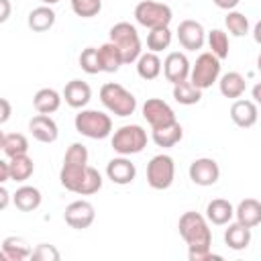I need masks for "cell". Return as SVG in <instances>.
<instances>
[{
	"label": "cell",
	"instance_id": "d6a6232c",
	"mask_svg": "<svg viewBox=\"0 0 261 261\" xmlns=\"http://www.w3.org/2000/svg\"><path fill=\"white\" fill-rule=\"evenodd\" d=\"M171 31L169 27H159V29H151L147 35V49L153 53H161L163 49H167L171 45Z\"/></svg>",
	"mask_w": 261,
	"mask_h": 261
},
{
	"label": "cell",
	"instance_id": "9c48e42d",
	"mask_svg": "<svg viewBox=\"0 0 261 261\" xmlns=\"http://www.w3.org/2000/svg\"><path fill=\"white\" fill-rule=\"evenodd\" d=\"M175 179V163L169 155L159 153L147 163V184L153 190H167Z\"/></svg>",
	"mask_w": 261,
	"mask_h": 261
},
{
	"label": "cell",
	"instance_id": "f546056e",
	"mask_svg": "<svg viewBox=\"0 0 261 261\" xmlns=\"http://www.w3.org/2000/svg\"><path fill=\"white\" fill-rule=\"evenodd\" d=\"M98 49H100L102 71H106V73H116V71L120 69V65H124L122 53H120V49H118V47H116L112 41H108V43L100 45Z\"/></svg>",
	"mask_w": 261,
	"mask_h": 261
},
{
	"label": "cell",
	"instance_id": "f35d334b",
	"mask_svg": "<svg viewBox=\"0 0 261 261\" xmlns=\"http://www.w3.org/2000/svg\"><path fill=\"white\" fill-rule=\"evenodd\" d=\"M31 259H35V261H59L61 255H59V251L55 249V245L41 243V245H37V247L33 249Z\"/></svg>",
	"mask_w": 261,
	"mask_h": 261
},
{
	"label": "cell",
	"instance_id": "5bb4252c",
	"mask_svg": "<svg viewBox=\"0 0 261 261\" xmlns=\"http://www.w3.org/2000/svg\"><path fill=\"white\" fill-rule=\"evenodd\" d=\"M190 71H192V63L186 57V53L179 51H171L167 53V57L163 59V75L169 84H179L190 80Z\"/></svg>",
	"mask_w": 261,
	"mask_h": 261
},
{
	"label": "cell",
	"instance_id": "30bf717a",
	"mask_svg": "<svg viewBox=\"0 0 261 261\" xmlns=\"http://www.w3.org/2000/svg\"><path fill=\"white\" fill-rule=\"evenodd\" d=\"M141 110H143V118L149 122L151 128H161L177 122L173 108L161 98H147Z\"/></svg>",
	"mask_w": 261,
	"mask_h": 261
},
{
	"label": "cell",
	"instance_id": "ba28073f",
	"mask_svg": "<svg viewBox=\"0 0 261 261\" xmlns=\"http://www.w3.org/2000/svg\"><path fill=\"white\" fill-rule=\"evenodd\" d=\"M218 80H220V59L212 51L200 53L196 57V61L192 63L190 82L194 86H198L200 90H208Z\"/></svg>",
	"mask_w": 261,
	"mask_h": 261
},
{
	"label": "cell",
	"instance_id": "7a4b0ae2",
	"mask_svg": "<svg viewBox=\"0 0 261 261\" xmlns=\"http://www.w3.org/2000/svg\"><path fill=\"white\" fill-rule=\"evenodd\" d=\"M88 149L86 145L82 143H71L65 151V157H63V165H61V171H59V181L65 190L73 192V194H80V188L86 179V173H88Z\"/></svg>",
	"mask_w": 261,
	"mask_h": 261
},
{
	"label": "cell",
	"instance_id": "7bdbcfd3",
	"mask_svg": "<svg viewBox=\"0 0 261 261\" xmlns=\"http://www.w3.org/2000/svg\"><path fill=\"white\" fill-rule=\"evenodd\" d=\"M8 202H10V194H8L6 186H2V188H0V208H2V210H6Z\"/></svg>",
	"mask_w": 261,
	"mask_h": 261
},
{
	"label": "cell",
	"instance_id": "74e56055",
	"mask_svg": "<svg viewBox=\"0 0 261 261\" xmlns=\"http://www.w3.org/2000/svg\"><path fill=\"white\" fill-rule=\"evenodd\" d=\"M102 175H100V171L96 169V167H88V173H86V179H84V184H82V188H80V196H92V194H96V192H100L102 190Z\"/></svg>",
	"mask_w": 261,
	"mask_h": 261
},
{
	"label": "cell",
	"instance_id": "44dd1931",
	"mask_svg": "<svg viewBox=\"0 0 261 261\" xmlns=\"http://www.w3.org/2000/svg\"><path fill=\"white\" fill-rule=\"evenodd\" d=\"M234 218H237L241 224L249 226V228L261 224V202L255 200V198H245V200H241L239 206L234 208Z\"/></svg>",
	"mask_w": 261,
	"mask_h": 261
},
{
	"label": "cell",
	"instance_id": "60d3db41",
	"mask_svg": "<svg viewBox=\"0 0 261 261\" xmlns=\"http://www.w3.org/2000/svg\"><path fill=\"white\" fill-rule=\"evenodd\" d=\"M10 179V167H8V159H2L0 161V181L6 184Z\"/></svg>",
	"mask_w": 261,
	"mask_h": 261
},
{
	"label": "cell",
	"instance_id": "277c9868",
	"mask_svg": "<svg viewBox=\"0 0 261 261\" xmlns=\"http://www.w3.org/2000/svg\"><path fill=\"white\" fill-rule=\"evenodd\" d=\"M73 124H75V130L88 139L100 141V139H106L112 135V118H110V114H106L102 110L82 108L75 114Z\"/></svg>",
	"mask_w": 261,
	"mask_h": 261
},
{
	"label": "cell",
	"instance_id": "e575fe53",
	"mask_svg": "<svg viewBox=\"0 0 261 261\" xmlns=\"http://www.w3.org/2000/svg\"><path fill=\"white\" fill-rule=\"evenodd\" d=\"M224 24L232 37H245L249 33V18L239 10H228L224 16Z\"/></svg>",
	"mask_w": 261,
	"mask_h": 261
},
{
	"label": "cell",
	"instance_id": "484cf974",
	"mask_svg": "<svg viewBox=\"0 0 261 261\" xmlns=\"http://www.w3.org/2000/svg\"><path fill=\"white\" fill-rule=\"evenodd\" d=\"M218 88H220V94H222L224 98H232V100H237V98H241V96L245 94V90H247V82H245V77H243L239 71H228V73L220 75V80H218Z\"/></svg>",
	"mask_w": 261,
	"mask_h": 261
},
{
	"label": "cell",
	"instance_id": "7402d4cb",
	"mask_svg": "<svg viewBox=\"0 0 261 261\" xmlns=\"http://www.w3.org/2000/svg\"><path fill=\"white\" fill-rule=\"evenodd\" d=\"M31 253H33V249L20 237H6L0 247V257L6 261H22V259H29Z\"/></svg>",
	"mask_w": 261,
	"mask_h": 261
},
{
	"label": "cell",
	"instance_id": "836d02e7",
	"mask_svg": "<svg viewBox=\"0 0 261 261\" xmlns=\"http://www.w3.org/2000/svg\"><path fill=\"white\" fill-rule=\"evenodd\" d=\"M206 41H208L210 51H212L220 61L228 57V51H230V47H228V35H226L222 29H212V31L208 33Z\"/></svg>",
	"mask_w": 261,
	"mask_h": 261
},
{
	"label": "cell",
	"instance_id": "9a60e30c",
	"mask_svg": "<svg viewBox=\"0 0 261 261\" xmlns=\"http://www.w3.org/2000/svg\"><path fill=\"white\" fill-rule=\"evenodd\" d=\"M106 175L116 186H128L137 177V167L126 155H118L106 163Z\"/></svg>",
	"mask_w": 261,
	"mask_h": 261
},
{
	"label": "cell",
	"instance_id": "bcb514c9",
	"mask_svg": "<svg viewBox=\"0 0 261 261\" xmlns=\"http://www.w3.org/2000/svg\"><path fill=\"white\" fill-rule=\"evenodd\" d=\"M253 39H255V43H257V45H261V20L253 27Z\"/></svg>",
	"mask_w": 261,
	"mask_h": 261
},
{
	"label": "cell",
	"instance_id": "f1b7e54d",
	"mask_svg": "<svg viewBox=\"0 0 261 261\" xmlns=\"http://www.w3.org/2000/svg\"><path fill=\"white\" fill-rule=\"evenodd\" d=\"M0 145H2V153L6 155V159L29 153V141L22 133H4Z\"/></svg>",
	"mask_w": 261,
	"mask_h": 261
},
{
	"label": "cell",
	"instance_id": "b9f144b4",
	"mask_svg": "<svg viewBox=\"0 0 261 261\" xmlns=\"http://www.w3.org/2000/svg\"><path fill=\"white\" fill-rule=\"evenodd\" d=\"M0 104H2V116H0V124H4V122H8V118H10V102H8L6 98H2V100H0Z\"/></svg>",
	"mask_w": 261,
	"mask_h": 261
},
{
	"label": "cell",
	"instance_id": "6da1fadb",
	"mask_svg": "<svg viewBox=\"0 0 261 261\" xmlns=\"http://www.w3.org/2000/svg\"><path fill=\"white\" fill-rule=\"evenodd\" d=\"M179 237L188 245V259L190 261H210V259H222L220 255L212 253V230L208 226V218L200 212L188 210L177 220Z\"/></svg>",
	"mask_w": 261,
	"mask_h": 261
},
{
	"label": "cell",
	"instance_id": "f6af8a7d",
	"mask_svg": "<svg viewBox=\"0 0 261 261\" xmlns=\"http://www.w3.org/2000/svg\"><path fill=\"white\" fill-rule=\"evenodd\" d=\"M251 96H253V102L261 106V82H257V84L253 86V90H251Z\"/></svg>",
	"mask_w": 261,
	"mask_h": 261
},
{
	"label": "cell",
	"instance_id": "5b68a950",
	"mask_svg": "<svg viewBox=\"0 0 261 261\" xmlns=\"http://www.w3.org/2000/svg\"><path fill=\"white\" fill-rule=\"evenodd\" d=\"M108 35H110V41L120 49L124 63H135L141 57V53H143V49H141V37L137 33V27L135 24H130L126 20H120V22H116L110 29Z\"/></svg>",
	"mask_w": 261,
	"mask_h": 261
},
{
	"label": "cell",
	"instance_id": "d4e9b609",
	"mask_svg": "<svg viewBox=\"0 0 261 261\" xmlns=\"http://www.w3.org/2000/svg\"><path fill=\"white\" fill-rule=\"evenodd\" d=\"M55 18H57L55 16V10L51 6H47V4H43V6H37V8H33L29 12L27 24L35 33H45V31H49L55 24Z\"/></svg>",
	"mask_w": 261,
	"mask_h": 261
},
{
	"label": "cell",
	"instance_id": "d590c367",
	"mask_svg": "<svg viewBox=\"0 0 261 261\" xmlns=\"http://www.w3.org/2000/svg\"><path fill=\"white\" fill-rule=\"evenodd\" d=\"M80 67L94 75V73H100L102 71V61H100V49L98 47H86L82 53H80Z\"/></svg>",
	"mask_w": 261,
	"mask_h": 261
},
{
	"label": "cell",
	"instance_id": "4dcf8cb0",
	"mask_svg": "<svg viewBox=\"0 0 261 261\" xmlns=\"http://www.w3.org/2000/svg\"><path fill=\"white\" fill-rule=\"evenodd\" d=\"M171 94H173V100L181 106H192V104H198L202 100V90L198 86H194L190 80L175 84Z\"/></svg>",
	"mask_w": 261,
	"mask_h": 261
},
{
	"label": "cell",
	"instance_id": "d6986e66",
	"mask_svg": "<svg viewBox=\"0 0 261 261\" xmlns=\"http://www.w3.org/2000/svg\"><path fill=\"white\" fill-rule=\"evenodd\" d=\"M206 218L216 226H224L234 218V206L224 198H214L206 204Z\"/></svg>",
	"mask_w": 261,
	"mask_h": 261
},
{
	"label": "cell",
	"instance_id": "603a6c76",
	"mask_svg": "<svg viewBox=\"0 0 261 261\" xmlns=\"http://www.w3.org/2000/svg\"><path fill=\"white\" fill-rule=\"evenodd\" d=\"M12 202L20 212H33L41 206L43 196H41V190L35 186H20L12 196Z\"/></svg>",
	"mask_w": 261,
	"mask_h": 261
},
{
	"label": "cell",
	"instance_id": "83f0119b",
	"mask_svg": "<svg viewBox=\"0 0 261 261\" xmlns=\"http://www.w3.org/2000/svg\"><path fill=\"white\" fill-rule=\"evenodd\" d=\"M161 71H163V61L159 59L157 53H153V51L141 53V57L137 59V73H139V77L149 82V80L159 77Z\"/></svg>",
	"mask_w": 261,
	"mask_h": 261
},
{
	"label": "cell",
	"instance_id": "2e32d148",
	"mask_svg": "<svg viewBox=\"0 0 261 261\" xmlns=\"http://www.w3.org/2000/svg\"><path fill=\"white\" fill-rule=\"evenodd\" d=\"M29 130L39 143H55L59 137L57 122L51 118V114H35L29 120Z\"/></svg>",
	"mask_w": 261,
	"mask_h": 261
},
{
	"label": "cell",
	"instance_id": "1f68e13d",
	"mask_svg": "<svg viewBox=\"0 0 261 261\" xmlns=\"http://www.w3.org/2000/svg\"><path fill=\"white\" fill-rule=\"evenodd\" d=\"M8 167H10V179L12 181H20V184L27 181L35 171V163L29 157V153L8 159Z\"/></svg>",
	"mask_w": 261,
	"mask_h": 261
},
{
	"label": "cell",
	"instance_id": "4fadbf2b",
	"mask_svg": "<svg viewBox=\"0 0 261 261\" xmlns=\"http://www.w3.org/2000/svg\"><path fill=\"white\" fill-rule=\"evenodd\" d=\"M177 41L186 51H198L206 43V31L198 20L186 18L177 24Z\"/></svg>",
	"mask_w": 261,
	"mask_h": 261
},
{
	"label": "cell",
	"instance_id": "7c38bea8",
	"mask_svg": "<svg viewBox=\"0 0 261 261\" xmlns=\"http://www.w3.org/2000/svg\"><path fill=\"white\" fill-rule=\"evenodd\" d=\"M190 179L196 184V186H202V188H208V186H214L220 177V167L218 163L212 159V157H198L190 163Z\"/></svg>",
	"mask_w": 261,
	"mask_h": 261
},
{
	"label": "cell",
	"instance_id": "4316f807",
	"mask_svg": "<svg viewBox=\"0 0 261 261\" xmlns=\"http://www.w3.org/2000/svg\"><path fill=\"white\" fill-rule=\"evenodd\" d=\"M151 139L157 147H173L177 145L181 139H184V128L179 122H173V124H167V126H161V128H151Z\"/></svg>",
	"mask_w": 261,
	"mask_h": 261
},
{
	"label": "cell",
	"instance_id": "ee69618b",
	"mask_svg": "<svg viewBox=\"0 0 261 261\" xmlns=\"http://www.w3.org/2000/svg\"><path fill=\"white\" fill-rule=\"evenodd\" d=\"M2 4V14H0V22H6L10 16V0H0Z\"/></svg>",
	"mask_w": 261,
	"mask_h": 261
},
{
	"label": "cell",
	"instance_id": "e0dca14e",
	"mask_svg": "<svg viewBox=\"0 0 261 261\" xmlns=\"http://www.w3.org/2000/svg\"><path fill=\"white\" fill-rule=\"evenodd\" d=\"M63 100H65L67 106H71L75 110H82L92 100V88L82 80H71L63 88Z\"/></svg>",
	"mask_w": 261,
	"mask_h": 261
},
{
	"label": "cell",
	"instance_id": "ac0fdd59",
	"mask_svg": "<svg viewBox=\"0 0 261 261\" xmlns=\"http://www.w3.org/2000/svg\"><path fill=\"white\" fill-rule=\"evenodd\" d=\"M259 118V110L257 104L253 100H234L230 106V120L241 126V128H251L255 126Z\"/></svg>",
	"mask_w": 261,
	"mask_h": 261
},
{
	"label": "cell",
	"instance_id": "3957f363",
	"mask_svg": "<svg viewBox=\"0 0 261 261\" xmlns=\"http://www.w3.org/2000/svg\"><path fill=\"white\" fill-rule=\"evenodd\" d=\"M100 102L104 104V108L108 112H112L114 116H130L137 110V98L133 92H128L124 86L116 84V82H106L100 88Z\"/></svg>",
	"mask_w": 261,
	"mask_h": 261
},
{
	"label": "cell",
	"instance_id": "8d00e7d4",
	"mask_svg": "<svg viewBox=\"0 0 261 261\" xmlns=\"http://www.w3.org/2000/svg\"><path fill=\"white\" fill-rule=\"evenodd\" d=\"M71 10L80 18H92L98 16L102 10V0H69Z\"/></svg>",
	"mask_w": 261,
	"mask_h": 261
},
{
	"label": "cell",
	"instance_id": "cb8c5ba5",
	"mask_svg": "<svg viewBox=\"0 0 261 261\" xmlns=\"http://www.w3.org/2000/svg\"><path fill=\"white\" fill-rule=\"evenodd\" d=\"M224 243L232 251H243L251 245V228L237 222H228V228L224 230Z\"/></svg>",
	"mask_w": 261,
	"mask_h": 261
},
{
	"label": "cell",
	"instance_id": "ab89813d",
	"mask_svg": "<svg viewBox=\"0 0 261 261\" xmlns=\"http://www.w3.org/2000/svg\"><path fill=\"white\" fill-rule=\"evenodd\" d=\"M212 2H214L218 8H222V10H226V12H228V10H234V8L239 6V2H241V0H212Z\"/></svg>",
	"mask_w": 261,
	"mask_h": 261
},
{
	"label": "cell",
	"instance_id": "8fae6325",
	"mask_svg": "<svg viewBox=\"0 0 261 261\" xmlns=\"http://www.w3.org/2000/svg\"><path fill=\"white\" fill-rule=\"evenodd\" d=\"M63 220H65V224H69L75 230L90 228L96 220V208L88 200H75V202L67 204L65 212H63Z\"/></svg>",
	"mask_w": 261,
	"mask_h": 261
},
{
	"label": "cell",
	"instance_id": "ffe728a7",
	"mask_svg": "<svg viewBox=\"0 0 261 261\" xmlns=\"http://www.w3.org/2000/svg\"><path fill=\"white\" fill-rule=\"evenodd\" d=\"M63 100V94H59L53 88H41L37 90V94L33 96V106L39 114H53L59 110Z\"/></svg>",
	"mask_w": 261,
	"mask_h": 261
},
{
	"label": "cell",
	"instance_id": "52a82bcc",
	"mask_svg": "<svg viewBox=\"0 0 261 261\" xmlns=\"http://www.w3.org/2000/svg\"><path fill=\"white\" fill-rule=\"evenodd\" d=\"M135 20L145 27V29H159V27H169L173 12L165 2H155V0H141L135 6Z\"/></svg>",
	"mask_w": 261,
	"mask_h": 261
},
{
	"label": "cell",
	"instance_id": "8992f818",
	"mask_svg": "<svg viewBox=\"0 0 261 261\" xmlns=\"http://www.w3.org/2000/svg\"><path fill=\"white\" fill-rule=\"evenodd\" d=\"M110 145L118 155H137L147 147V130L141 124H124L112 133Z\"/></svg>",
	"mask_w": 261,
	"mask_h": 261
},
{
	"label": "cell",
	"instance_id": "7dc6e473",
	"mask_svg": "<svg viewBox=\"0 0 261 261\" xmlns=\"http://www.w3.org/2000/svg\"><path fill=\"white\" fill-rule=\"evenodd\" d=\"M257 69H259V73H261V53L257 55Z\"/></svg>",
	"mask_w": 261,
	"mask_h": 261
}]
</instances>
